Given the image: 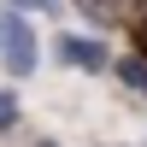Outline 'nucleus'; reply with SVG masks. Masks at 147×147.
Masks as SVG:
<instances>
[{
  "instance_id": "5",
  "label": "nucleus",
  "mask_w": 147,
  "mask_h": 147,
  "mask_svg": "<svg viewBox=\"0 0 147 147\" xmlns=\"http://www.w3.org/2000/svg\"><path fill=\"white\" fill-rule=\"evenodd\" d=\"M18 124H24V100H18V88L0 82V136H12Z\"/></svg>"
},
{
  "instance_id": "1",
  "label": "nucleus",
  "mask_w": 147,
  "mask_h": 147,
  "mask_svg": "<svg viewBox=\"0 0 147 147\" xmlns=\"http://www.w3.org/2000/svg\"><path fill=\"white\" fill-rule=\"evenodd\" d=\"M47 65H59V71H77V77H112V65H118V53H112V41H106L100 30H53V41H47Z\"/></svg>"
},
{
  "instance_id": "2",
  "label": "nucleus",
  "mask_w": 147,
  "mask_h": 147,
  "mask_svg": "<svg viewBox=\"0 0 147 147\" xmlns=\"http://www.w3.org/2000/svg\"><path fill=\"white\" fill-rule=\"evenodd\" d=\"M41 65H47V41L35 30V18L18 6H0V71L6 77H35Z\"/></svg>"
},
{
  "instance_id": "8",
  "label": "nucleus",
  "mask_w": 147,
  "mask_h": 147,
  "mask_svg": "<svg viewBox=\"0 0 147 147\" xmlns=\"http://www.w3.org/2000/svg\"><path fill=\"white\" fill-rule=\"evenodd\" d=\"M118 147H124V141H118Z\"/></svg>"
},
{
  "instance_id": "7",
  "label": "nucleus",
  "mask_w": 147,
  "mask_h": 147,
  "mask_svg": "<svg viewBox=\"0 0 147 147\" xmlns=\"http://www.w3.org/2000/svg\"><path fill=\"white\" fill-rule=\"evenodd\" d=\"M30 147H65V141H53V136H30Z\"/></svg>"
},
{
  "instance_id": "3",
  "label": "nucleus",
  "mask_w": 147,
  "mask_h": 147,
  "mask_svg": "<svg viewBox=\"0 0 147 147\" xmlns=\"http://www.w3.org/2000/svg\"><path fill=\"white\" fill-rule=\"evenodd\" d=\"M77 12L94 18V24H124V18L141 12V0H77Z\"/></svg>"
},
{
  "instance_id": "6",
  "label": "nucleus",
  "mask_w": 147,
  "mask_h": 147,
  "mask_svg": "<svg viewBox=\"0 0 147 147\" xmlns=\"http://www.w3.org/2000/svg\"><path fill=\"white\" fill-rule=\"evenodd\" d=\"M0 6H18L30 18H65V0H0Z\"/></svg>"
},
{
  "instance_id": "4",
  "label": "nucleus",
  "mask_w": 147,
  "mask_h": 147,
  "mask_svg": "<svg viewBox=\"0 0 147 147\" xmlns=\"http://www.w3.org/2000/svg\"><path fill=\"white\" fill-rule=\"evenodd\" d=\"M112 77L124 82L129 94H141V100H147V53H118V65H112Z\"/></svg>"
}]
</instances>
